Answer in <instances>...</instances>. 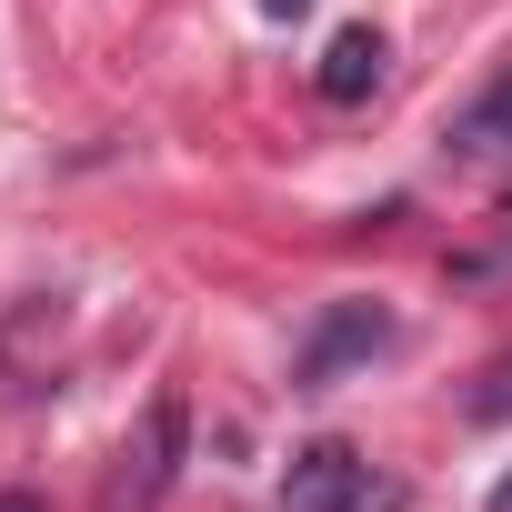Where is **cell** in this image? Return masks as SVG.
I'll use <instances>...</instances> for the list:
<instances>
[{
    "label": "cell",
    "instance_id": "obj_1",
    "mask_svg": "<svg viewBox=\"0 0 512 512\" xmlns=\"http://www.w3.org/2000/svg\"><path fill=\"white\" fill-rule=\"evenodd\" d=\"M181 442H191L181 392H161V402L141 412V432L121 442V462H111V482H101V512H161V492H171V472H181Z\"/></svg>",
    "mask_w": 512,
    "mask_h": 512
},
{
    "label": "cell",
    "instance_id": "obj_2",
    "mask_svg": "<svg viewBox=\"0 0 512 512\" xmlns=\"http://www.w3.org/2000/svg\"><path fill=\"white\" fill-rule=\"evenodd\" d=\"M282 512H382V482L352 442H312L282 472Z\"/></svg>",
    "mask_w": 512,
    "mask_h": 512
},
{
    "label": "cell",
    "instance_id": "obj_3",
    "mask_svg": "<svg viewBox=\"0 0 512 512\" xmlns=\"http://www.w3.org/2000/svg\"><path fill=\"white\" fill-rule=\"evenodd\" d=\"M392 342V312H372V302H342V312H322V332H312V352H302V392H322V382H342L352 362H372Z\"/></svg>",
    "mask_w": 512,
    "mask_h": 512
},
{
    "label": "cell",
    "instance_id": "obj_4",
    "mask_svg": "<svg viewBox=\"0 0 512 512\" xmlns=\"http://www.w3.org/2000/svg\"><path fill=\"white\" fill-rule=\"evenodd\" d=\"M442 141H452V161H502V151H512V61H502V71L452 111V131H442Z\"/></svg>",
    "mask_w": 512,
    "mask_h": 512
},
{
    "label": "cell",
    "instance_id": "obj_5",
    "mask_svg": "<svg viewBox=\"0 0 512 512\" xmlns=\"http://www.w3.org/2000/svg\"><path fill=\"white\" fill-rule=\"evenodd\" d=\"M312 81H322V101H372V81H382V31H372V21H352V31L322 51V71H312Z\"/></svg>",
    "mask_w": 512,
    "mask_h": 512
},
{
    "label": "cell",
    "instance_id": "obj_6",
    "mask_svg": "<svg viewBox=\"0 0 512 512\" xmlns=\"http://www.w3.org/2000/svg\"><path fill=\"white\" fill-rule=\"evenodd\" d=\"M502 412H512V352H502V362L482 372V392H472V422H502Z\"/></svg>",
    "mask_w": 512,
    "mask_h": 512
},
{
    "label": "cell",
    "instance_id": "obj_7",
    "mask_svg": "<svg viewBox=\"0 0 512 512\" xmlns=\"http://www.w3.org/2000/svg\"><path fill=\"white\" fill-rule=\"evenodd\" d=\"M262 11H272V21H302V11H312V0H262Z\"/></svg>",
    "mask_w": 512,
    "mask_h": 512
},
{
    "label": "cell",
    "instance_id": "obj_8",
    "mask_svg": "<svg viewBox=\"0 0 512 512\" xmlns=\"http://www.w3.org/2000/svg\"><path fill=\"white\" fill-rule=\"evenodd\" d=\"M482 512H512V472H502V482H492V502H482Z\"/></svg>",
    "mask_w": 512,
    "mask_h": 512
},
{
    "label": "cell",
    "instance_id": "obj_9",
    "mask_svg": "<svg viewBox=\"0 0 512 512\" xmlns=\"http://www.w3.org/2000/svg\"><path fill=\"white\" fill-rule=\"evenodd\" d=\"M0 512H41V502H31V492H11V502H0Z\"/></svg>",
    "mask_w": 512,
    "mask_h": 512
}]
</instances>
